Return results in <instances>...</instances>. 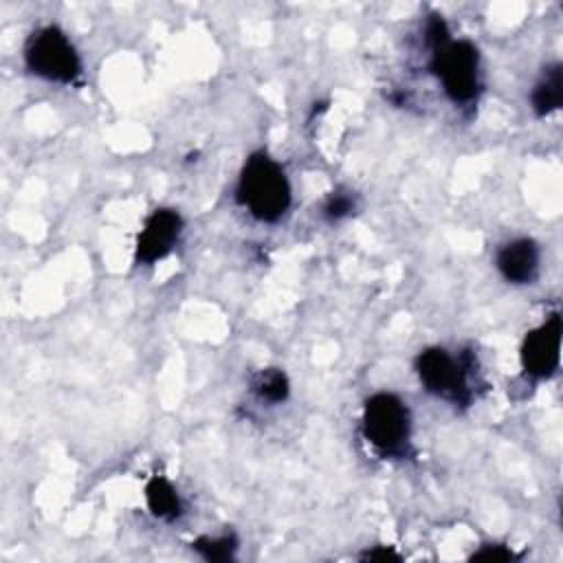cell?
Returning a JSON list of instances; mask_svg holds the SVG:
<instances>
[{
	"label": "cell",
	"mask_w": 563,
	"mask_h": 563,
	"mask_svg": "<svg viewBox=\"0 0 563 563\" xmlns=\"http://www.w3.org/2000/svg\"><path fill=\"white\" fill-rule=\"evenodd\" d=\"M290 183L284 167L266 152H255L246 158L235 200L260 222H277L290 207Z\"/></svg>",
	"instance_id": "1"
},
{
	"label": "cell",
	"mask_w": 563,
	"mask_h": 563,
	"mask_svg": "<svg viewBox=\"0 0 563 563\" xmlns=\"http://www.w3.org/2000/svg\"><path fill=\"white\" fill-rule=\"evenodd\" d=\"M361 427L365 440L380 455H400L409 442L411 418L407 402H402L396 394L378 391L372 394L363 405Z\"/></svg>",
	"instance_id": "2"
},
{
	"label": "cell",
	"mask_w": 563,
	"mask_h": 563,
	"mask_svg": "<svg viewBox=\"0 0 563 563\" xmlns=\"http://www.w3.org/2000/svg\"><path fill=\"white\" fill-rule=\"evenodd\" d=\"M26 68L46 81L73 84L81 75V59L68 35L55 26L33 31L24 46Z\"/></svg>",
	"instance_id": "3"
},
{
	"label": "cell",
	"mask_w": 563,
	"mask_h": 563,
	"mask_svg": "<svg viewBox=\"0 0 563 563\" xmlns=\"http://www.w3.org/2000/svg\"><path fill=\"white\" fill-rule=\"evenodd\" d=\"M431 73L444 95L455 103H468L479 92V53L468 40H446L431 48Z\"/></svg>",
	"instance_id": "4"
},
{
	"label": "cell",
	"mask_w": 563,
	"mask_h": 563,
	"mask_svg": "<svg viewBox=\"0 0 563 563\" xmlns=\"http://www.w3.org/2000/svg\"><path fill=\"white\" fill-rule=\"evenodd\" d=\"M416 374L429 394L451 402L466 405L471 389L466 385V365L455 361L444 347H427L416 356Z\"/></svg>",
	"instance_id": "5"
},
{
	"label": "cell",
	"mask_w": 563,
	"mask_h": 563,
	"mask_svg": "<svg viewBox=\"0 0 563 563\" xmlns=\"http://www.w3.org/2000/svg\"><path fill=\"white\" fill-rule=\"evenodd\" d=\"M561 314L554 312L523 336L519 358L526 374L534 378H548L556 372L561 356Z\"/></svg>",
	"instance_id": "6"
},
{
	"label": "cell",
	"mask_w": 563,
	"mask_h": 563,
	"mask_svg": "<svg viewBox=\"0 0 563 563\" xmlns=\"http://www.w3.org/2000/svg\"><path fill=\"white\" fill-rule=\"evenodd\" d=\"M183 233V218L174 209H156L147 216L136 238V262L154 264L172 253Z\"/></svg>",
	"instance_id": "7"
},
{
	"label": "cell",
	"mask_w": 563,
	"mask_h": 563,
	"mask_svg": "<svg viewBox=\"0 0 563 563\" xmlns=\"http://www.w3.org/2000/svg\"><path fill=\"white\" fill-rule=\"evenodd\" d=\"M539 246L528 238L506 242L495 257L497 271L510 284H532L539 275Z\"/></svg>",
	"instance_id": "8"
},
{
	"label": "cell",
	"mask_w": 563,
	"mask_h": 563,
	"mask_svg": "<svg viewBox=\"0 0 563 563\" xmlns=\"http://www.w3.org/2000/svg\"><path fill=\"white\" fill-rule=\"evenodd\" d=\"M145 504L156 519L174 521L180 517L183 506L176 488L161 475H154L145 484Z\"/></svg>",
	"instance_id": "9"
},
{
	"label": "cell",
	"mask_w": 563,
	"mask_h": 563,
	"mask_svg": "<svg viewBox=\"0 0 563 563\" xmlns=\"http://www.w3.org/2000/svg\"><path fill=\"white\" fill-rule=\"evenodd\" d=\"M561 101H563V73H561V66L554 64L545 70V75L534 86L530 95V103L539 117H545L559 110Z\"/></svg>",
	"instance_id": "10"
},
{
	"label": "cell",
	"mask_w": 563,
	"mask_h": 563,
	"mask_svg": "<svg viewBox=\"0 0 563 563\" xmlns=\"http://www.w3.org/2000/svg\"><path fill=\"white\" fill-rule=\"evenodd\" d=\"M251 389L253 394L260 398V400H266V402H284L290 394V383H288V376L277 369V367H266V369H260L253 380H251Z\"/></svg>",
	"instance_id": "11"
},
{
	"label": "cell",
	"mask_w": 563,
	"mask_h": 563,
	"mask_svg": "<svg viewBox=\"0 0 563 563\" xmlns=\"http://www.w3.org/2000/svg\"><path fill=\"white\" fill-rule=\"evenodd\" d=\"M191 548L205 559V561H231L238 550V539L233 534L222 537H198Z\"/></svg>",
	"instance_id": "12"
},
{
	"label": "cell",
	"mask_w": 563,
	"mask_h": 563,
	"mask_svg": "<svg viewBox=\"0 0 563 563\" xmlns=\"http://www.w3.org/2000/svg\"><path fill=\"white\" fill-rule=\"evenodd\" d=\"M354 209H356L354 196H352L350 191L336 189V191H332V194L323 200L321 213H323V218L336 222V220H343V218H347L350 213H354Z\"/></svg>",
	"instance_id": "13"
},
{
	"label": "cell",
	"mask_w": 563,
	"mask_h": 563,
	"mask_svg": "<svg viewBox=\"0 0 563 563\" xmlns=\"http://www.w3.org/2000/svg\"><path fill=\"white\" fill-rule=\"evenodd\" d=\"M473 561H515L517 554L501 543H486L471 554Z\"/></svg>",
	"instance_id": "14"
},
{
	"label": "cell",
	"mask_w": 563,
	"mask_h": 563,
	"mask_svg": "<svg viewBox=\"0 0 563 563\" xmlns=\"http://www.w3.org/2000/svg\"><path fill=\"white\" fill-rule=\"evenodd\" d=\"M363 561H400V554L391 548H385V545H376L372 550H367L365 554H361Z\"/></svg>",
	"instance_id": "15"
}]
</instances>
